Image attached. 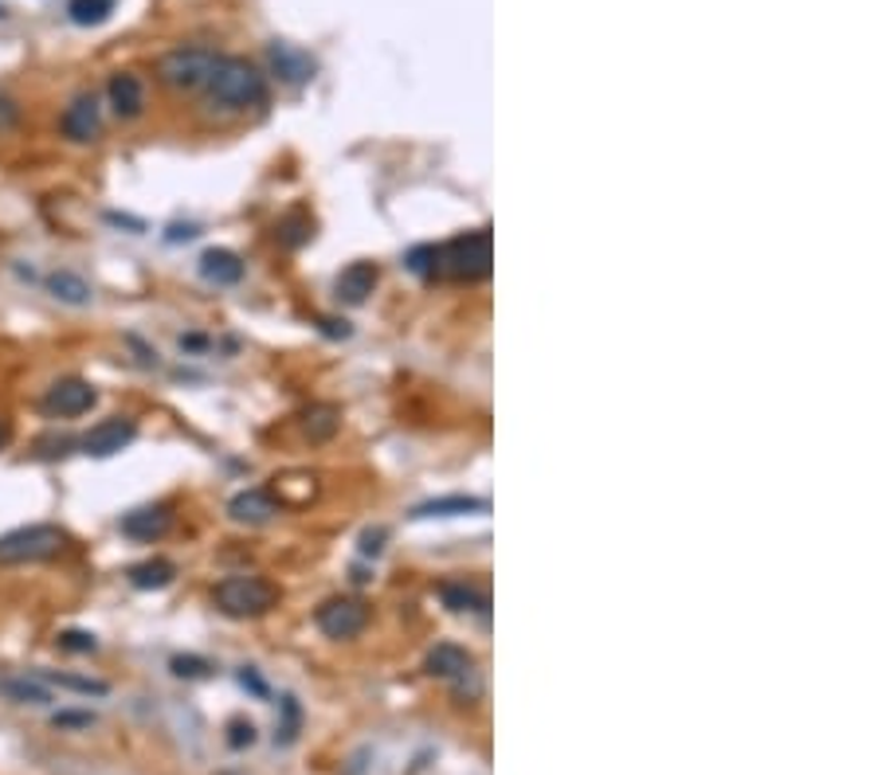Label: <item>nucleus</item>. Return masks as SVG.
Masks as SVG:
<instances>
[{
    "label": "nucleus",
    "instance_id": "nucleus-9",
    "mask_svg": "<svg viewBox=\"0 0 882 775\" xmlns=\"http://www.w3.org/2000/svg\"><path fill=\"white\" fill-rule=\"evenodd\" d=\"M138 439V423L126 420V415H114V420H102L99 427H91L83 435V454H91V459H110V454L126 451V446Z\"/></svg>",
    "mask_w": 882,
    "mask_h": 775
},
{
    "label": "nucleus",
    "instance_id": "nucleus-19",
    "mask_svg": "<svg viewBox=\"0 0 882 775\" xmlns=\"http://www.w3.org/2000/svg\"><path fill=\"white\" fill-rule=\"evenodd\" d=\"M126 576H130V584L138 587V592H161V587L173 584L177 564H173V561H166V556H153V561L133 564V568L126 572Z\"/></svg>",
    "mask_w": 882,
    "mask_h": 775
},
{
    "label": "nucleus",
    "instance_id": "nucleus-35",
    "mask_svg": "<svg viewBox=\"0 0 882 775\" xmlns=\"http://www.w3.org/2000/svg\"><path fill=\"white\" fill-rule=\"evenodd\" d=\"M192 235H197V228H173V235H169V240H192Z\"/></svg>",
    "mask_w": 882,
    "mask_h": 775
},
{
    "label": "nucleus",
    "instance_id": "nucleus-4",
    "mask_svg": "<svg viewBox=\"0 0 882 775\" xmlns=\"http://www.w3.org/2000/svg\"><path fill=\"white\" fill-rule=\"evenodd\" d=\"M67 548V533L59 525H24L0 536V564H40Z\"/></svg>",
    "mask_w": 882,
    "mask_h": 775
},
{
    "label": "nucleus",
    "instance_id": "nucleus-6",
    "mask_svg": "<svg viewBox=\"0 0 882 775\" xmlns=\"http://www.w3.org/2000/svg\"><path fill=\"white\" fill-rule=\"evenodd\" d=\"M314 623L325 638H358L369 623V607L353 595H338V600H325L322 607L314 611Z\"/></svg>",
    "mask_w": 882,
    "mask_h": 775
},
{
    "label": "nucleus",
    "instance_id": "nucleus-2",
    "mask_svg": "<svg viewBox=\"0 0 882 775\" xmlns=\"http://www.w3.org/2000/svg\"><path fill=\"white\" fill-rule=\"evenodd\" d=\"M494 251H491V228L467 231V235H455L451 243L435 248V271L448 274L455 282H479L491 274Z\"/></svg>",
    "mask_w": 882,
    "mask_h": 775
},
{
    "label": "nucleus",
    "instance_id": "nucleus-20",
    "mask_svg": "<svg viewBox=\"0 0 882 775\" xmlns=\"http://www.w3.org/2000/svg\"><path fill=\"white\" fill-rule=\"evenodd\" d=\"M48 290H51V298L56 302H63V305H91V282L83 279V274H76V271H56V274H48Z\"/></svg>",
    "mask_w": 882,
    "mask_h": 775
},
{
    "label": "nucleus",
    "instance_id": "nucleus-23",
    "mask_svg": "<svg viewBox=\"0 0 882 775\" xmlns=\"http://www.w3.org/2000/svg\"><path fill=\"white\" fill-rule=\"evenodd\" d=\"M310 235H314V220H310L307 212H291L283 223H279V243L283 248H302V243H310Z\"/></svg>",
    "mask_w": 882,
    "mask_h": 775
},
{
    "label": "nucleus",
    "instance_id": "nucleus-16",
    "mask_svg": "<svg viewBox=\"0 0 882 775\" xmlns=\"http://www.w3.org/2000/svg\"><path fill=\"white\" fill-rule=\"evenodd\" d=\"M440 603L448 611H455V615H467V611L487 615V607H491V600H487L483 587L467 584V580H448V584H440Z\"/></svg>",
    "mask_w": 882,
    "mask_h": 775
},
{
    "label": "nucleus",
    "instance_id": "nucleus-15",
    "mask_svg": "<svg viewBox=\"0 0 882 775\" xmlns=\"http://www.w3.org/2000/svg\"><path fill=\"white\" fill-rule=\"evenodd\" d=\"M267 59H271V67H275V74L283 83H307L310 74H314V59H310L307 51L291 48V43L275 40L267 48Z\"/></svg>",
    "mask_w": 882,
    "mask_h": 775
},
{
    "label": "nucleus",
    "instance_id": "nucleus-33",
    "mask_svg": "<svg viewBox=\"0 0 882 775\" xmlns=\"http://www.w3.org/2000/svg\"><path fill=\"white\" fill-rule=\"evenodd\" d=\"M240 682H243V685H251V690H255V693H267V690H263V682H259V674H255V670H243V674H240Z\"/></svg>",
    "mask_w": 882,
    "mask_h": 775
},
{
    "label": "nucleus",
    "instance_id": "nucleus-21",
    "mask_svg": "<svg viewBox=\"0 0 882 775\" xmlns=\"http://www.w3.org/2000/svg\"><path fill=\"white\" fill-rule=\"evenodd\" d=\"M302 427H307L310 443H325V439H333L338 435V427H342V412H338L333 404H318L302 415Z\"/></svg>",
    "mask_w": 882,
    "mask_h": 775
},
{
    "label": "nucleus",
    "instance_id": "nucleus-1",
    "mask_svg": "<svg viewBox=\"0 0 882 775\" xmlns=\"http://www.w3.org/2000/svg\"><path fill=\"white\" fill-rule=\"evenodd\" d=\"M204 87L209 99L224 110H251L267 102V74L240 56H220Z\"/></svg>",
    "mask_w": 882,
    "mask_h": 775
},
{
    "label": "nucleus",
    "instance_id": "nucleus-34",
    "mask_svg": "<svg viewBox=\"0 0 882 775\" xmlns=\"http://www.w3.org/2000/svg\"><path fill=\"white\" fill-rule=\"evenodd\" d=\"M325 325V333H330V338H350V325L345 322H322Z\"/></svg>",
    "mask_w": 882,
    "mask_h": 775
},
{
    "label": "nucleus",
    "instance_id": "nucleus-11",
    "mask_svg": "<svg viewBox=\"0 0 882 775\" xmlns=\"http://www.w3.org/2000/svg\"><path fill=\"white\" fill-rule=\"evenodd\" d=\"M169 525H173V510L169 505H142V510H130L118 521L122 536H130V541H158V536L169 533Z\"/></svg>",
    "mask_w": 882,
    "mask_h": 775
},
{
    "label": "nucleus",
    "instance_id": "nucleus-27",
    "mask_svg": "<svg viewBox=\"0 0 882 775\" xmlns=\"http://www.w3.org/2000/svg\"><path fill=\"white\" fill-rule=\"evenodd\" d=\"M48 682H59L63 690H76V693H91V697H102L107 685L91 682V677H71V674H48Z\"/></svg>",
    "mask_w": 882,
    "mask_h": 775
},
{
    "label": "nucleus",
    "instance_id": "nucleus-13",
    "mask_svg": "<svg viewBox=\"0 0 882 775\" xmlns=\"http://www.w3.org/2000/svg\"><path fill=\"white\" fill-rule=\"evenodd\" d=\"M377 279H381L377 263H350L342 274H338V286H333V290H338V302L361 305L377 290Z\"/></svg>",
    "mask_w": 882,
    "mask_h": 775
},
{
    "label": "nucleus",
    "instance_id": "nucleus-30",
    "mask_svg": "<svg viewBox=\"0 0 882 775\" xmlns=\"http://www.w3.org/2000/svg\"><path fill=\"white\" fill-rule=\"evenodd\" d=\"M228 741H232V748H243V744L255 741V725H251V721H248V725H243V721H235L232 736H228Z\"/></svg>",
    "mask_w": 882,
    "mask_h": 775
},
{
    "label": "nucleus",
    "instance_id": "nucleus-22",
    "mask_svg": "<svg viewBox=\"0 0 882 775\" xmlns=\"http://www.w3.org/2000/svg\"><path fill=\"white\" fill-rule=\"evenodd\" d=\"M110 9H114V0H71V4H67V17L79 28H94L110 17Z\"/></svg>",
    "mask_w": 882,
    "mask_h": 775
},
{
    "label": "nucleus",
    "instance_id": "nucleus-24",
    "mask_svg": "<svg viewBox=\"0 0 882 775\" xmlns=\"http://www.w3.org/2000/svg\"><path fill=\"white\" fill-rule=\"evenodd\" d=\"M4 690V697L9 702H17V705H48L51 697H48V690L43 685H36V682H28V677H9V682L0 685Z\"/></svg>",
    "mask_w": 882,
    "mask_h": 775
},
{
    "label": "nucleus",
    "instance_id": "nucleus-10",
    "mask_svg": "<svg viewBox=\"0 0 882 775\" xmlns=\"http://www.w3.org/2000/svg\"><path fill=\"white\" fill-rule=\"evenodd\" d=\"M107 99H110V110H114V114L122 118V122H133V118L146 114V83L133 71L110 74Z\"/></svg>",
    "mask_w": 882,
    "mask_h": 775
},
{
    "label": "nucleus",
    "instance_id": "nucleus-28",
    "mask_svg": "<svg viewBox=\"0 0 882 775\" xmlns=\"http://www.w3.org/2000/svg\"><path fill=\"white\" fill-rule=\"evenodd\" d=\"M209 670L212 666L204 658H173V674L177 677H204Z\"/></svg>",
    "mask_w": 882,
    "mask_h": 775
},
{
    "label": "nucleus",
    "instance_id": "nucleus-17",
    "mask_svg": "<svg viewBox=\"0 0 882 775\" xmlns=\"http://www.w3.org/2000/svg\"><path fill=\"white\" fill-rule=\"evenodd\" d=\"M487 497H467V494H451V497H432V502L417 505L412 517L424 521V517H463V513H487Z\"/></svg>",
    "mask_w": 882,
    "mask_h": 775
},
{
    "label": "nucleus",
    "instance_id": "nucleus-14",
    "mask_svg": "<svg viewBox=\"0 0 882 775\" xmlns=\"http://www.w3.org/2000/svg\"><path fill=\"white\" fill-rule=\"evenodd\" d=\"M200 279L212 282V286H235V282H243V259L224 248L204 251L200 255Z\"/></svg>",
    "mask_w": 882,
    "mask_h": 775
},
{
    "label": "nucleus",
    "instance_id": "nucleus-26",
    "mask_svg": "<svg viewBox=\"0 0 882 775\" xmlns=\"http://www.w3.org/2000/svg\"><path fill=\"white\" fill-rule=\"evenodd\" d=\"M404 266H409L412 274H420V279H432L435 274V248H412L409 259H404Z\"/></svg>",
    "mask_w": 882,
    "mask_h": 775
},
{
    "label": "nucleus",
    "instance_id": "nucleus-18",
    "mask_svg": "<svg viewBox=\"0 0 882 775\" xmlns=\"http://www.w3.org/2000/svg\"><path fill=\"white\" fill-rule=\"evenodd\" d=\"M471 666H474V658L463 651V646H455V643H440L432 654H428V674H432V677H448V682H455V677L471 674Z\"/></svg>",
    "mask_w": 882,
    "mask_h": 775
},
{
    "label": "nucleus",
    "instance_id": "nucleus-31",
    "mask_svg": "<svg viewBox=\"0 0 882 775\" xmlns=\"http://www.w3.org/2000/svg\"><path fill=\"white\" fill-rule=\"evenodd\" d=\"M56 725H94L91 713H59Z\"/></svg>",
    "mask_w": 882,
    "mask_h": 775
},
{
    "label": "nucleus",
    "instance_id": "nucleus-12",
    "mask_svg": "<svg viewBox=\"0 0 882 775\" xmlns=\"http://www.w3.org/2000/svg\"><path fill=\"white\" fill-rule=\"evenodd\" d=\"M279 502L275 494H267V490H243L228 502V517L235 525H267V521H275Z\"/></svg>",
    "mask_w": 882,
    "mask_h": 775
},
{
    "label": "nucleus",
    "instance_id": "nucleus-5",
    "mask_svg": "<svg viewBox=\"0 0 882 775\" xmlns=\"http://www.w3.org/2000/svg\"><path fill=\"white\" fill-rule=\"evenodd\" d=\"M217 59L220 56L209 48H173L158 59V79L169 91H200V87L209 83Z\"/></svg>",
    "mask_w": 882,
    "mask_h": 775
},
{
    "label": "nucleus",
    "instance_id": "nucleus-8",
    "mask_svg": "<svg viewBox=\"0 0 882 775\" xmlns=\"http://www.w3.org/2000/svg\"><path fill=\"white\" fill-rule=\"evenodd\" d=\"M59 133H63L67 141H76V145H91V141H99L102 114H99V99H94L91 91L76 94V99L67 102L63 118H59Z\"/></svg>",
    "mask_w": 882,
    "mask_h": 775
},
{
    "label": "nucleus",
    "instance_id": "nucleus-7",
    "mask_svg": "<svg viewBox=\"0 0 882 775\" xmlns=\"http://www.w3.org/2000/svg\"><path fill=\"white\" fill-rule=\"evenodd\" d=\"M99 404V392H94L91 380L79 376H63L43 392V412L51 420H76V415H87L91 407Z\"/></svg>",
    "mask_w": 882,
    "mask_h": 775
},
{
    "label": "nucleus",
    "instance_id": "nucleus-25",
    "mask_svg": "<svg viewBox=\"0 0 882 775\" xmlns=\"http://www.w3.org/2000/svg\"><path fill=\"white\" fill-rule=\"evenodd\" d=\"M56 646L67 654H94L99 651V638L87 635V631H63V635H56Z\"/></svg>",
    "mask_w": 882,
    "mask_h": 775
},
{
    "label": "nucleus",
    "instance_id": "nucleus-3",
    "mask_svg": "<svg viewBox=\"0 0 882 775\" xmlns=\"http://www.w3.org/2000/svg\"><path fill=\"white\" fill-rule=\"evenodd\" d=\"M212 603H217L228 618H259L279 603V587L267 584L263 576H228L217 584Z\"/></svg>",
    "mask_w": 882,
    "mask_h": 775
},
{
    "label": "nucleus",
    "instance_id": "nucleus-32",
    "mask_svg": "<svg viewBox=\"0 0 882 775\" xmlns=\"http://www.w3.org/2000/svg\"><path fill=\"white\" fill-rule=\"evenodd\" d=\"M9 443H12V420L9 415H0V451H4Z\"/></svg>",
    "mask_w": 882,
    "mask_h": 775
},
{
    "label": "nucleus",
    "instance_id": "nucleus-29",
    "mask_svg": "<svg viewBox=\"0 0 882 775\" xmlns=\"http://www.w3.org/2000/svg\"><path fill=\"white\" fill-rule=\"evenodd\" d=\"M384 536H389V533H384V529H369V533L361 536V553H365V556H377V553H381V548H384Z\"/></svg>",
    "mask_w": 882,
    "mask_h": 775
}]
</instances>
